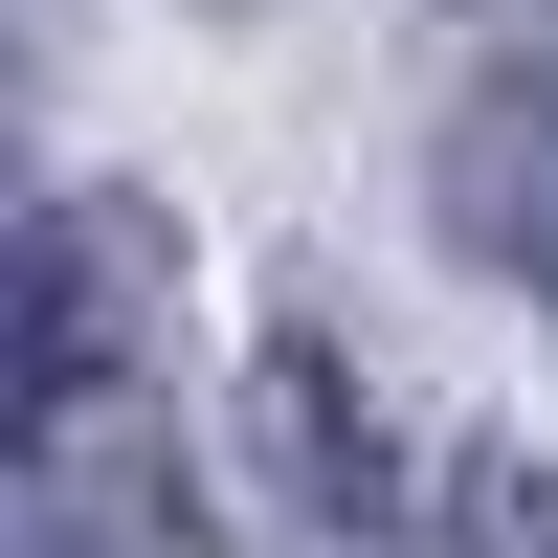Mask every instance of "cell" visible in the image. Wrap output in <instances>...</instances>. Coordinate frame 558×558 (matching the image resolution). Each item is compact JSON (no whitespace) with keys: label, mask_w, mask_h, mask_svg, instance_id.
<instances>
[{"label":"cell","mask_w":558,"mask_h":558,"mask_svg":"<svg viewBox=\"0 0 558 558\" xmlns=\"http://www.w3.org/2000/svg\"><path fill=\"white\" fill-rule=\"evenodd\" d=\"M447 223H470L492 268H536V291H558V45H514V68L447 112Z\"/></svg>","instance_id":"1"},{"label":"cell","mask_w":558,"mask_h":558,"mask_svg":"<svg viewBox=\"0 0 558 558\" xmlns=\"http://www.w3.org/2000/svg\"><path fill=\"white\" fill-rule=\"evenodd\" d=\"M68 402H89V246L0 179V447H45Z\"/></svg>","instance_id":"2"},{"label":"cell","mask_w":558,"mask_h":558,"mask_svg":"<svg viewBox=\"0 0 558 558\" xmlns=\"http://www.w3.org/2000/svg\"><path fill=\"white\" fill-rule=\"evenodd\" d=\"M0 558H23V536H0Z\"/></svg>","instance_id":"3"}]
</instances>
